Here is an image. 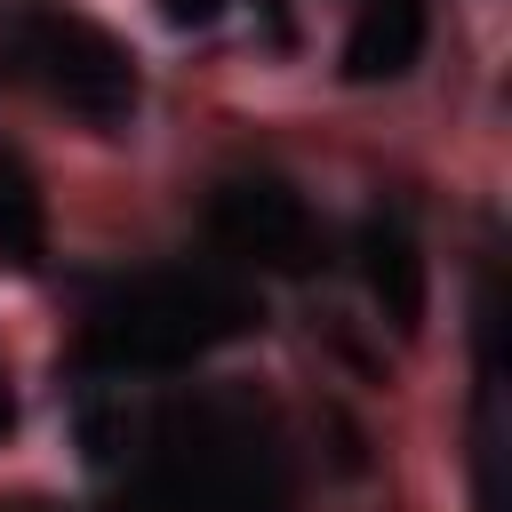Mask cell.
Returning a JSON list of instances; mask_svg holds the SVG:
<instances>
[{"label": "cell", "mask_w": 512, "mask_h": 512, "mask_svg": "<svg viewBox=\"0 0 512 512\" xmlns=\"http://www.w3.org/2000/svg\"><path fill=\"white\" fill-rule=\"evenodd\" d=\"M240 328H248V296L224 272H144V280L112 288L88 312L80 360L112 368V376H128V368H184V360H200L208 344H224Z\"/></svg>", "instance_id": "1"}, {"label": "cell", "mask_w": 512, "mask_h": 512, "mask_svg": "<svg viewBox=\"0 0 512 512\" xmlns=\"http://www.w3.org/2000/svg\"><path fill=\"white\" fill-rule=\"evenodd\" d=\"M0 48L40 96H56L80 120L136 112V48L80 16L72 0H0Z\"/></svg>", "instance_id": "2"}, {"label": "cell", "mask_w": 512, "mask_h": 512, "mask_svg": "<svg viewBox=\"0 0 512 512\" xmlns=\"http://www.w3.org/2000/svg\"><path fill=\"white\" fill-rule=\"evenodd\" d=\"M368 288H376V304H384L400 328L424 312V256H416V240H408L400 216H376V224H368Z\"/></svg>", "instance_id": "5"}, {"label": "cell", "mask_w": 512, "mask_h": 512, "mask_svg": "<svg viewBox=\"0 0 512 512\" xmlns=\"http://www.w3.org/2000/svg\"><path fill=\"white\" fill-rule=\"evenodd\" d=\"M40 248H48V200H40L32 168L0 152V264L8 272H32Z\"/></svg>", "instance_id": "6"}, {"label": "cell", "mask_w": 512, "mask_h": 512, "mask_svg": "<svg viewBox=\"0 0 512 512\" xmlns=\"http://www.w3.org/2000/svg\"><path fill=\"white\" fill-rule=\"evenodd\" d=\"M168 16H184V24H200V16H216V0H168Z\"/></svg>", "instance_id": "7"}, {"label": "cell", "mask_w": 512, "mask_h": 512, "mask_svg": "<svg viewBox=\"0 0 512 512\" xmlns=\"http://www.w3.org/2000/svg\"><path fill=\"white\" fill-rule=\"evenodd\" d=\"M208 232H216L232 256H248V264H304V248H312L304 200H296L288 184H272V176L224 184V192L208 200Z\"/></svg>", "instance_id": "3"}, {"label": "cell", "mask_w": 512, "mask_h": 512, "mask_svg": "<svg viewBox=\"0 0 512 512\" xmlns=\"http://www.w3.org/2000/svg\"><path fill=\"white\" fill-rule=\"evenodd\" d=\"M16 424V392H8V376H0V432Z\"/></svg>", "instance_id": "8"}, {"label": "cell", "mask_w": 512, "mask_h": 512, "mask_svg": "<svg viewBox=\"0 0 512 512\" xmlns=\"http://www.w3.org/2000/svg\"><path fill=\"white\" fill-rule=\"evenodd\" d=\"M424 24H432L424 0H360L352 40H344V72L352 80H400L424 56Z\"/></svg>", "instance_id": "4"}]
</instances>
